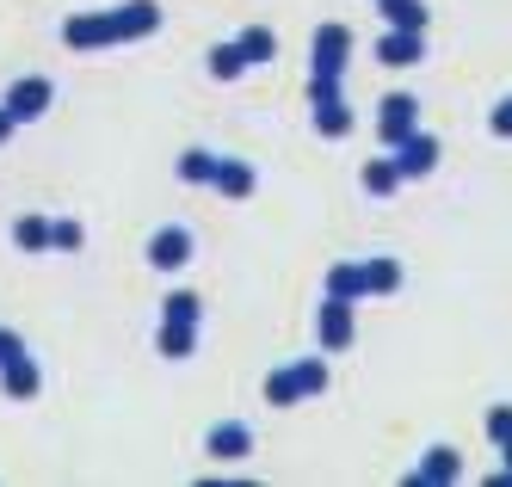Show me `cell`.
Masks as SVG:
<instances>
[{
	"label": "cell",
	"instance_id": "obj_3",
	"mask_svg": "<svg viewBox=\"0 0 512 487\" xmlns=\"http://www.w3.org/2000/svg\"><path fill=\"white\" fill-rule=\"evenodd\" d=\"M0 105H7V118H13V124H38L44 111L56 105L50 74H19V81L7 87V99H0Z\"/></svg>",
	"mask_w": 512,
	"mask_h": 487
},
{
	"label": "cell",
	"instance_id": "obj_25",
	"mask_svg": "<svg viewBox=\"0 0 512 487\" xmlns=\"http://www.w3.org/2000/svg\"><path fill=\"white\" fill-rule=\"evenodd\" d=\"M161 321H186V327H198V321H204V303H198L192 290H173L167 303H161Z\"/></svg>",
	"mask_w": 512,
	"mask_h": 487
},
{
	"label": "cell",
	"instance_id": "obj_16",
	"mask_svg": "<svg viewBox=\"0 0 512 487\" xmlns=\"http://www.w3.org/2000/svg\"><path fill=\"white\" fill-rule=\"evenodd\" d=\"M155 346H161V358H192L198 352V327H186V321H161V333H155Z\"/></svg>",
	"mask_w": 512,
	"mask_h": 487
},
{
	"label": "cell",
	"instance_id": "obj_27",
	"mask_svg": "<svg viewBox=\"0 0 512 487\" xmlns=\"http://www.w3.org/2000/svg\"><path fill=\"white\" fill-rule=\"evenodd\" d=\"M488 438L494 444H512V407H488Z\"/></svg>",
	"mask_w": 512,
	"mask_h": 487
},
{
	"label": "cell",
	"instance_id": "obj_10",
	"mask_svg": "<svg viewBox=\"0 0 512 487\" xmlns=\"http://www.w3.org/2000/svg\"><path fill=\"white\" fill-rule=\"evenodd\" d=\"M408 481H414V487H451V481H463V457L451 451V444H432V451L414 463Z\"/></svg>",
	"mask_w": 512,
	"mask_h": 487
},
{
	"label": "cell",
	"instance_id": "obj_2",
	"mask_svg": "<svg viewBox=\"0 0 512 487\" xmlns=\"http://www.w3.org/2000/svg\"><path fill=\"white\" fill-rule=\"evenodd\" d=\"M62 44L68 50H112V44H124L118 13H68L62 19Z\"/></svg>",
	"mask_w": 512,
	"mask_h": 487
},
{
	"label": "cell",
	"instance_id": "obj_29",
	"mask_svg": "<svg viewBox=\"0 0 512 487\" xmlns=\"http://www.w3.org/2000/svg\"><path fill=\"white\" fill-rule=\"evenodd\" d=\"M13 130H19V124L7 118V105H0V148H7V142H13Z\"/></svg>",
	"mask_w": 512,
	"mask_h": 487
},
{
	"label": "cell",
	"instance_id": "obj_28",
	"mask_svg": "<svg viewBox=\"0 0 512 487\" xmlns=\"http://www.w3.org/2000/svg\"><path fill=\"white\" fill-rule=\"evenodd\" d=\"M488 130H494V136H512V99H500V105L488 111Z\"/></svg>",
	"mask_w": 512,
	"mask_h": 487
},
{
	"label": "cell",
	"instance_id": "obj_22",
	"mask_svg": "<svg viewBox=\"0 0 512 487\" xmlns=\"http://www.w3.org/2000/svg\"><path fill=\"white\" fill-rule=\"evenodd\" d=\"M235 44H241V56H247V68H260V62H272V56H278V37H272L266 25H247V31L235 37Z\"/></svg>",
	"mask_w": 512,
	"mask_h": 487
},
{
	"label": "cell",
	"instance_id": "obj_8",
	"mask_svg": "<svg viewBox=\"0 0 512 487\" xmlns=\"http://www.w3.org/2000/svg\"><path fill=\"white\" fill-rule=\"evenodd\" d=\"M395 167H401V179H426V173L438 167V136H432V130L401 136V142H395Z\"/></svg>",
	"mask_w": 512,
	"mask_h": 487
},
{
	"label": "cell",
	"instance_id": "obj_7",
	"mask_svg": "<svg viewBox=\"0 0 512 487\" xmlns=\"http://www.w3.org/2000/svg\"><path fill=\"white\" fill-rule=\"evenodd\" d=\"M414 130H420V99H414V93H389V99L377 105V136L395 148L401 136H414Z\"/></svg>",
	"mask_w": 512,
	"mask_h": 487
},
{
	"label": "cell",
	"instance_id": "obj_23",
	"mask_svg": "<svg viewBox=\"0 0 512 487\" xmlns=\"http://www.w3.org/2000/svg\"><path fill=\"white\" fill-rule=\"evenodd\" d=\"M327 296H346V303H358V296H364V266H358V259H346V266L327 272Z\"/></svg>",
	"mask_w": 512,
	"mask_h": 487
},
{
	"label": "cell",
	"instance_id": "obj_18",
	"mask_svg": "<svg viewBox=\"0 0 512 487\" xmlns=\"http://www.w3.org/2000/svg\"><path fill=\"white\" fill-rule=\"evenodd\" d=\"M364 192H371V198H395V192H401V167H395V155L364 161Z\"/></svg>",
	"mask_w": 512,
	"mask_h": 487
},
{
	"label": "cell",
	"instance_id": "obj_11",
	"mask_svg": "<svg viewBox=\"0 0 512 487\" xmlns=\"http://www.w3.org/2000/svg\"><path fill=\"white\" fill-rule=\"evenodd\" d=\"M377 62L383 68H414V62H426V31H383L377 37Z\"/></svg>",
	"mask_w": 512,
	"mask_h": 487
},
{
	"label": "cell",
	"instance_id": "obj_19",
	"mask_svg": "<svg viewBox=\"0 0 512 487\" xmlns=\"http://www.w3.org/2000/svg\"><path fill=\"white\" fill-rule=\"evenodd\" d=\"M377 7H383V19L395 25V31H426V0H377Z\"/></svg>",
	"mask_w": 512,
	"mask_h": 487
},
{
	"label": "cell",
	"instance_id": "obj_15",
	"mask_svg": "<svg viewBox=\"0 0 512 487\" xmlns=\"http://www.w3.org/2000/svg\"><path fill=\"white\" fill-rule=\"evenodd\" d=\"M210 185L223 198H253V185H260V173H253L247 161H229V155H216V173H210Z\"/></svg>",
	"mask_w": 512,
	"mask_h": 487
},
{
	"label": "cell",
	"instance_id": "obj_5",
	"mask_svg": "<svg viewBox=\"0 0 512 487\" xmlns=\"http://www.w3.org/2000/svg\"><path fill=\"white\" fill-rule=\"evenodd\" d=\"M315 340H321V352H346L358 340V321H352L346 296H327V303L315 309Z\"/></svg>",
	"mask_w": 512,
	"mask_h": 487
},
{
	"label": "cell",
	"instance_id": "obj_12",
	"mask_svg": "<svg viewBox=\"0 0 512 487\" xmlns=\"http://www.w3.org/2000/svg\"><path fill=\"white\" fill-rule=\"evenodd\" d=\"M309 111H315V130H321L327 142L352 136V105H346V93H315V99H309Z\"/></svg>",
	"mask_w": 512,
	"mask_h": 487
},
{
	"label": "cell",
	"instance_id": "obj_24",
	"mask_svg": "<svg viewBox=\"0 0 512 487\" xmlns=\"http://www.w3.org/2000/svg\"><path fill=\"white\" fill-rule=\"evenodd\" d=\"M81 247H87V229L75 216H56L50 222V253H81Z\"/></svg>",
	"mask_w": 512,
	"mask_h": 487
},
{
	"label": "cell",
	"instance_id": "obj_21",
	"mask_svg": "<svg viewBox=\"0 0 512 487\" xmlns=\"http://www.w3.org/2000/svg\"><path fill=\"white\" fill-rule=\"evenodd\" d=\"M358 266H364V296L401 290V266H395V259H358Z\"/></svg>",
	"mask_w": 512,
	"mask_h": 487
},
{
	"label": "cell",
	"instance_id": "obj_14",
	"mask_svg": "<svg viewBox=\"0 0 512 487\" xmlns=\"http://www.w3.org/2000/svg\"><path fill=\"white\" fill-rule=\"evenodd\" d=\"M112 13H118L124 44H136V37H155V31H161V7H155V0H124V7H112Z\"/></svg>",
	"mask_w": 512,
	"mask_h": 487
},
{
	"label": "cell",
	"instance_id": "obj_4",
	"mask_svg": "<svg viewBox=\"0 0 512 487\" xmlns=\"http://www.w3.org/2000/svg\"><path fill=\"white\" fill-rule=\"evenodd\" d=\"M346 62H352V31H346V25H321L315 44H309V74L346 81Z\"/></svg>",
	"mask_w": 512,
	"mask_h": 487
},
{
	"label": "cell",
	"instance_id": "obj_6",
	"mask_svg": "<svg viewBox=\"0 0 512 487\" xmlns=\"http://www.w3.org/2000/svg\"><path fill=\"white\" fill-rule=\"evenodd\" d=\"M192 253H198V241H192V229H179V222H167V229L149 235V266H155V272L192 266Z\"/></svg>",
	"mask_w": 512,
	"mask_h": 487
},
{
	"label": "cell",
	"instance_id": "obj_26",
	"mask_svg": "<svg viewBox=\"0 0 512 487\" xmlns=\"http://www.w3.org/2000/svg\"><path fill=\"white\" fill-rule=\"evenodd\" d=\"M210 173H216L210 148H186V155H179V179H186V185H210Z\"/></svg>",
	"mask_w": 512,
	"mask_h": 487
},
{
	"label": "cell",
	"instance_id": "obj_13",
	"mask_svg": "<svg viewBox=\"0 0 512 487\" xmlns=\"http://www.w3.org/2000/svg\"><path fill=\"white\" fill-rule=\"evenodd\" d=\"M0 389H7L13 401H31V395L44 389V370L31 364V352H19V358H7V364H0Z\"/></svg>",
	"mask_w": 512,
	"mask_h": 487
},
{
	"label": "cell",
	"instance_id": "obj_17",
	"mask_svg": "<svg viewBox=\"0 0 512 487\" xmlns=\"http://www.w3.org/2000/svg\"><path fill=\"white\" fill-rule=\"evenodd\" d=\"M204 68H210V81H241V74H247V56H241V44L229 37V44H216V50L204 56Z\"/></svg>",
	"mask_w": 512,
	"mask_h": 487
},
{
	"label": "cell",
	"instance_id": "obj_1",
	"mask_svg": "<svg viewBox=\"0 0 512 487\" xmlns=\"http://www.w3.org/2000/svg\"><path fill=\"white\" fill-rule=\"evenodd\" d=\"M321 389H327V358H297V364H284L266 377V407H297Z\"/></svg>",
	"mask_w": 512,
	"mask_h": 487
},
{
	"label": "cell",
	"instance_id": "obj_20",
	"mask_svg": "<svg viewBox=\"0 0 512 487\" xmlns=\"http://www.w3.org/2000/svg\"><path fill=\"white\" fill-rule=\"evenodd\" d=\"M13 247L19 253H50V216H19L13 222Z\"/></svg>",
	"mask_w": 512,
	"mask_h": 487
},
{
	"label": "cell",
	"instance_id": "obj_9",
	"mask_svg": "<svg viewBox=\"0 0 512 487\" xmlns=\"http://www.w3.org/2000/svg\"><path fill=\"white\" fill-rule=\"evenodd\" d=\"M204 451H210L216 463H247V457H253V426H247V420H223V426H210Z\"/></svg>",
	"mask_w": 512,
	"mask_h": 487
}]
</instances>
